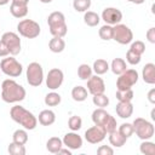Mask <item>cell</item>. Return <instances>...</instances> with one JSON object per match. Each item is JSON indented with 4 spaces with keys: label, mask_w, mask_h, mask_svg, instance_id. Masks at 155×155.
Here are the masks:
<instances>
[{
    "label": "cell",
    "mask_w": 155,
    "mask_h": 155,
    "mask_svg": "<svg viewBox=\"0 0 155 155\" xmlns=\"http://www.w3.org/2000/svg\"><path fill=\"white\" fill-rule=\"evenodd\" d=\"M10 116L15 122L19 124L27 131H31L38 126V117L22 105H13L10 110Z\"/></svg>",
    "instance_id": "cell-2"
},
{
    "label": "cell",
    "mask_w": 155,
    "mask_h": 155,
    "mask_svg": "<svg viewBox=\"0 0 155 155\" xmlns=\"http://www.w3.org/2000/svg\"><path fill=\"white\" fill-rule=\"evenodd\" d=\"M124 137H126L127 139L134 133V130H133V125L130 124V122H124L119 126V130H117Z\"/></svg>",
    "instance_id": "cell-38"
},
{
    "label": "cell",
    "mask_w": 155,
    "mask_h": 155,
    "mask_svg": "<svg viewBox=\"0 0 155 155\" xmlns=\"http://www.w3.org/2000/svg\"><path fill=\"white\" fill-rule=\"evenodd\" d=\"M138 71L136 69H126L122 74L119 75L116 80V87L117 90H128L132 88L138 81Z\"/></svg>",
    "instance_id": "cell-9"
},
{
    "label": "cell",
    "mask_w": 155,
    "mask_h": 155,
    "mask_svg": "<svg viewBox=\"0 0 155 155\" xmlns=\"http://www.w3.org/2000/svg\"><path fill=\"white\" fill-rule=\"evenodd\" d=\"M7 151L11 155H25V153H27L24 144H18V143H15V142L8 144Z\"/></svg>",
    "instance_id": "cell-33"
},
{
    "label": "cell",
    "mask_w": 155,
    "mask_h": 155,
    "mask_svg": "<svg viewBox=\"0 0 155 155\" xmlns=\"http://www.w3.org/2000/svg\"><path fill=\"white\" fill-rule=\"evenodd\" d=\"M40 2H42V4H50L52 0H39Z\"/></svg>",
    "instance_id": "cell-49"
},
{
    "label": "cell",
    "mask_w": 155,
    "mask_h": 155,
    "mask_svg": "<svg viewBox=\"0 0 155 155\" xmlns=\"http://www.w3.org/2000/svg\"><path fill=\"white\" fill-rule=\"evenodd\" d=\"M25 78H27V82L30 86H33V87L40 86L44 81V69H42L41 64L38 62L29 63L27 67Z\"/></svg>",
    "instance_id": "cell-8"
},
{
    "label": "cell",
    "mask_w": 155,
    "mask_h": 155,
    "mask_svg": "<svg viewBox=\"0 0 155 155\" xmlns=\"http://www.w3.org/2000/svg\"><path fill=\"white\" fill-rule=\"evenodd\" d=\"M130 50H131V51H133L134 53H137V54L142 56V54L145 52V45H144V42H143V41H140V40H136V41H133V42L131 44Z\"/></svg>",
    "instance_id": "cell-39"
},
{
    "label": "cell",
    "mask_w": 155,
    "mask_h": 155,
    "mask_svg": "<svg viewBox=\"0 0 155 155\" xmlns=\"http://www.w3.org/2000/svg\"><path fill=\"white\" fill-rule=\"evenodd\" d=\"M57 154H65V155H71V150H70L69 148H67V149H65V148H63V147H62Z\"/></svg>",
    "instance_id": "cell-45"
},
{
    "label": "cell",
    "mask_w": 155,
    "mask_h": 155,
    "mask_svg": "<svg viewBox=\"0 0 155 155\" xmlns=\"http://www.w3.org/2000/svg\"><path fill=\"white\" fill-rule=\"evenodd\" d=\"M92 102L96 107L98 108H105L109 105V98L104 94V93H99V94H94L92 97Z\"/></svg>",
    "instance_id": "cell-36"
},
{
    "label": "cell",
    "mask_w": 155,
    "mask_h": 155,
    "mask_svg": "<svg viewBox=\"0 0 155 155\" xmlns=\"http://www.w3.org/2000/svg\"><path fill=\"white\" fill-rule=\"evenodd\" d=\"M116 114L121 119H128L133 113V104L131 102H119L116 104Z\"/></svg>",
    "instance_id": "cell-17"
},
{
    "label": "cell",
    "mask_w": 155,
    "mask_h": 155,
    "mask_svg": "<svg viewBox=\"0 0 155 155\" xmlns=\"http://www.w3.org/2000/svg\"><path fill=\"white\" fill-rule=\"evenodd\" d=\"M99 21H101V17L93 12V11H86L85 15H84V22L86 25L88 27H96L99 24Z\"/></svg>",
    "instance_id": "cell-27"
},
{
    "label": "cell",
    "mask_w": 155,
    "mask_h": 155,
    "mask_svg": "<svg viewBox=\"0 0 155 155\" xmlns=\"http://www.w3.org/2000/svg\"><path fill=\"white\" fill-rule=\"evenodd\" d=\"M48 48L53 53H61L65 48V41L63 40V38L53 36L48 42Z\"/></svg>",
    "instance_id": "cell-20"
},
{
    "label": "cell",
    "mask_w": 155,
    "mask_h": 155,
    "mask_svg": "<svg viewBox=\"0 0 155 155\" xmlns=\"http://www.w3.org/2000/svg\"><path fill=\"white\" fill-rule=\"evenodd\" d=\"M10 2V0H0V6H5Z\"/></svg>",
    "instance_id": "cell-48"
},
{
    "label": "cell",
    "mask_w": 155,
    "mask_h": 155,
    "mask_svg": "<svg viewBox=\"0 0 155 155\" xmlns=\"http://www.w3.org/2000/svg\"><path fill=\"white\" fill-rule=\"evenodd\" d=\"M91 0H73V7L76 12H86L91 7Z\"/></svg>",
    "instance_id": "cell-35"
},
{
    "label": "cell",
    "mask_w": 155,
    "mask_h": 155,
    "mask_svg": "<svg viewBox=\"0 0 155 155\" xmlns=\"http://www.w3.org/2000/svg\"><path fill=\"white\" fill-rule=\"evenodd\" d=\"M97 154L98 155H113L114 154V149L109 145H101L97 149Z\"/></svg>",
    "instance_id": "cell-41"
},
{
    "label": "cell",
    "mask_w": 155,
    "mask_h": 155,
    "mask_svg": "<svg viewBox=\"0 0 155 155\" xmlns=\"http://www.w3.org/2000/svg\"><path fill=\"white\" fill-rule=\"evenodd\" d=\"M1 40L6 44L8 51H10V56H17L21 52V39L19 36L13 33V31H6L2 34Z\"/></svg>",
    "instance_id": "cell-11"
},
{
    "label": "cell",
    "mask_w": 155,
    "mask_h": 155,
    "mask_svg": "<svg viewBox=\"0 0 155 155\" xmlns=\"http://www.w3.org/2000/svg\"><path fill=\"white\" fill-rule=\"evenodd\" d=\"M68 127L71 130V131H79L81 127H82V119L78 115H73L69 117L68 120Z\"/></svg>",
    "instance_id": "cell-37"
},
{
    "label": "cell",
    "mask_w": 155,
    "mask_h": 155,
    "mask_svg": "<svg viewBox=\"0 0 155 155\" xmlns=\"http://www.w3.org/2000/svg\"><path fill=\"white\" fill-rule=\"evenodd\" d=\"M47 24L50 28V33L53 36L64 38L68 33V27H67L65 17H64L63 12L54 11V12L50 13L47 17Z\"/></svg>",
    "instance_id": "cell-4"
},
{
    "label": "cell",
    "mask_w": 155,
    "mask_h": 155,
    "mask_svg": "<svg viewBox=\"0 0 155 155\" xmlns=\"http://www.w3.org/2000/svg\"><path fill=\"white\" fill-rule=\"evenodd\" d=\"M25 88L12 79H6L1 84V98L6 103H18L25 98Z\"/></svg>",
    "instance_id": "cell-1"
},
{
    "label": "cell",
    "mask_w": 155,
    "mask_h": 155,
    "mask_svg": "<svg viewBox=\"0 0 155 155\" xmlns=\"http://www.w3.org/2000/svg\"><path fill=\"white\" fill-rule=\"evenodd\" d=\"M62 142H63V145L69 148L70 150H78L82 147V138L75 131H71L64 134Z\"/></svg>",
    "instance_id": "cell-16"
},
{
    "label": "cell",
    "mask_w": 155,
    "mask_h": 155,
    "mask_svg": "<svg viewBox=\"0 0 155 155\" xmlns=\"http://www.w3.org/2000/svg\"><path fill=\"white\" fill-rule=\"evenodd\" d=\"M62 147H63V142L59 137H51L46 142V149L52 154H57Z\"/></svg>",
    "instance_id": "cell-26"
},
{
    "label": "cell",
    "mask_w": 155,
    "mask_h": 155,
    "mask_svg": "<svg viewBox=\"0 0 155 155\" xmlns=\"http://www.w3.org/2000/svg\"><path fill=\"white\" fill-rule=\"evenodd\" d=\"M109 134V142H110V144L113 145V147H115V148H121L122 145H125V143H126V140H127V138L126 137H124L119 131H113V132H110V133H108Z\"/></svg>",
    "instance_id": "cell-22"
},
{
    "label": "cell",
    "mask_w": 155,
    "mask_h": 155,
    "mask_svg": "<svg viewBox=\"0 0 155 155\" xmlns=\"http://www.w3.org/2000/svg\"><path fill=\"white\" fill-rule=\"evenodd\" d=\"M12 142L18 143V144H24L28 142V132L25 128H19L16 130L12 134Z\"/></svg>",
    "instance_id": "cell-28"
},
{
    "label": "cell",
    "mask_w": 155,
    "mask_h": 155,
    "mask_svg": "<svg viewBox=\"0 0 155 155\" xmlns=\"http://www.w3.org/2000/svg\"><path fill=\"white\" fill-rule=\"evenodd\" d=\"M113 40H115L116 42H119L121 45H127V44L132 42L133 33L126 24L117 23V24L113 25Z\"/></svg>",
    "instance_id": "cell-10"
},
{
    "label": "cell",
    "mask_w": 155,
    "mask_h": 155,
    "mask_svg": "<svg viewBox=\"0 0 155 155\" xmlns=\"http://www.w3.org/2000/svg\"><path fill=\"white\" fill-rule=\"evenodd\" d=\"M92 70L96 73V75H103V74H105L109 70V63L105 59L98 58V59H96L93 62Z\"/></svg>",
    "instance_id": "cell-24"
},
{
    "label": "cell",
    "mask_w": 155,
    "mask_h": 155,
    "mask_svg": "<svg viewBox=\"0 0 155 155\" xmlns=\"http://www.w3.org/2000/svg\"><path fill=\"white\" fill-rule=\"evenodd\" d=\"M92 121L94 125L102 127L105 133H110L116 130V120L114 116H111L104 108H97L92 113Z\"/></svg>",
    "instance_id": "cell-3"
},
{
    "label": "cell",
    "mask_w": 155,
    "mask_h": 155,
    "mask_svg": "<svg viewBox=\"0 0 155 155\" xmlns=\"http://www.w3.org/2000/svg\"><path fill=\"white\" fill-rule=\"evenodd\" d=\"M0 70L10 78H17L22 74L23 67L13 56H7L4 57L2 61L0 62Z\"/></svg>",
    "instance_id": "cell-7"
},
{
    "label": "cell",
    "mask_w": 155,
    "mask_h": 155,
    "mask_svg": "<svg viewBox=\"0 0 155 155\" xmlns=\"http://www.w3.org/2000/svg\"><path fill=\"white\" fill-rule=\"evenodd\" d=\"M109 69H111V71L115 75H120V74H122L127 69L126 61L122 59V58H114L111 61V64L109 65Z\"/></svg>",
    "instance_id": "cell-21"
},
{
    "label": "cell",
    "mask_w": 155,
    "mask_h": 155,
    "mask_svg": "<svg viewBox=\"0 0 155 155\" xmlns=\"http://www.w3.org/2000/svg\"><path fill=\"white\" fill-rule=\"evenodd\" d=\"M142 78L145 84H149V85L155 84V64L154 63H147L143 67Z\"/></svg>",
    "instance_id": "cell-18"
},
{
    "label": "cell",
    "mask_w": 155,
    "mask_h": 155,
    "mask_svg": "<svg viewBox=\"0 0 155 155\" xmlns=\"http://www.w3.org/2000/svg\"><path fill=\"white\" fill-rule=\"evenodd\" d=\"M87 81V91L88 93H91L92 96L94 94H99V93H104L105 92V84L104 80L99 76V75H92L90 79L86 80Z\"/></svg>",
    "instance_id": "cell-15"
},
{
    "label": "cell",
    "mask_w": 155,
    "mask_h": 155,
    "mask_svg": "<svg viewBox=\"0 0 155 155\" xmlns=\"http://www.w3.org/2000/svg\"><path fill=\"white\" fill-rule=\"evenodd\" d=\"M63 80H64L63 71L61 69H58V68H52L47 73V76H46V86L50 90L54 91L58 87H61V85L63 84Z\"/></svg>",
    "instance_id": "cell-12"
},
{
    "label": "cell",
    "mask_w": 155,
    "mask_h": 155,
    "mask_svg": "<svg viewBox=\"0 0 155 155\" xmlns=\"http://www.w3.org/2000/svg\"><path fill=\"white\" fill-rule=\"evenodd\" d=\"M133 91L132 88L128 90H117L116 91V99L119 102H131L133 99Z\"/></svg>",
    "instance_id": "cell-32"
},
{
    "label": "cell",
    "mask_w": 155,
    "mask_h": 155,
    "mask_svg": "<svg viewBox=\"0 0 155 155\" xmlns=\"http://www.w3.org/2000/svg\"><path fill=\"white\" fill-rule=\"evenodd\" d=\"M17 30H18L19 35H22L23 38L35 39L40 35L41 28H40L39 23L33 19H22L17 24Z\"/></svg>",
    "instance_id": "cell-6"
},
{
    "label": "cell",
    "mask_w": 155,
    "mask_h": 155,
    "mask_svg": "<svg viewBox=\"0 0 155 155\" xmlns=\"http://www.w3.org/2000/svg\"><path fill=\"white\" fill-rule=\"evenodd\" d=\"M10 54V51L6 46V44L0 39V57H7Z\"/></svg>",
    "instance_id": "cell-43"
},
{
    "label": "cell",
    "mask_w": 155,
    "mask_h": 155,
    "mask_svg": "<svg viewBox=\"0 0 155 155\" xmlns=\"http://www.w3.org/2000/svg\"><path fill=\"white\" fill-rule=\"evenodd\" d=\"M145 36H147V39H148L149 42L155 44V28L154 27L149 28L148 31H147V34H145Z\"/></svg>",
    "instance_id": "cell-42"
},
{
    "label": "cell",
    "mask_w": 155,
    "mask_h": 155,
    "mask_svg": "<svg viewBox=\"0 0 155 155\" xmlns=\"http://www.w3.org/2000/svg\"><path fill=\"white\" fill-rule=\"evenodd\" d=\"M98 35L102 40H111L113 39V25H109V24H104L99 28L98 30Z\"/></svg>",
    "instance_id": "cell-34"
},
{
    "label": "cell",
    "mask_w": 155,
    "mask_h": 155,
    "mask_svg": "<svg viewBox=\"0 0 155 155\" xmlns=\"http://www.w3.org/2000/svg\"><path fill=\"white\" fill-rule=\"evenodd\" d=\"M10 12L15 18H23L28 15V5H18L11 2Z\"/></svg>",
    "instance_id": "cell-23"
},
{
    "label": "cell",
    "mask_w": 155,
    "mask_h": 155,
    "mask_svg": "<svg viewBox=\"0 0 155 155\" xmlns=\"http://www.w3.org/2000/svg\"><path fill=\"white\" fill-rule=\"evenodd\" d=\"M133 125V130H134V133L137 134V137L142 140H147V139H150L154 133H155V128H154V125L148 121L147 119H143V117H136L134 121L132 122Z\"/></svg>",
    "instance_id": "cell-5"
},
{
    "label": "cell",
    "mask_w": 155,
    "mask_h": 155,
    "mask_svg": "<svg viewBox=\"0 0 155 155\" xmlns=\"http://www.w3.org/2000/svg\"><path fill=\"white\" fill-rule=\"evenodd\" d=\"M38 121H39V124L42 125V126H51V125L54 124V121H56V114H54L52 110H50V109L41 110L40 114H39Z\"/></svg>",
    "instance_id": "cell-19"
},
{
    "label": "cell",
    "mask_w": 155,
    "mask_h": 155,
    "mask_svg": "<svg viewBox=\"0 0 155 155\" xmlns=\"http://www.w3.org/2000/svg\"><path fill=\"white\" fill-rule=\"evenodd\" d=\"M105 136H107L105 131L97 125H94V126H92L85 131V139L91 144L101 143L102 140H104Z\"/></svg>",
    "instance_id": "cell-13"
},
{
    "label": "cell",
    "mask_w": 155,
    "mask_h": 155,
    "mask_svg": "<svg viewBox=\"0 0 155 155\" xmlns=\"http://www.w3.org/2000/svg\"><path fill=\"white\" fill-rule=\"evenodd\" d=\"M11 2L18 4V5H28L29 4V0H11Z\"/></svg>",
    "instance_id": "cell-46"
},
{
    "label": "cell",
    "mask_w": 155,
    "mask_h": 155,
    "mask_svg": "<svg viewBox=\"0 0 155 155\" xmlns=\"http://www.w3.org/2000/svg\"><path fill=\"white\" fill-rule=\"evenodd\" d=\"M139 151L144 155H155V143L150 142L149 139L143 140L139 145Z\"/></svg>",
    "instance_id": "cell-31"
},
{
    "label": "cell",
    "mask_w": 155,
    "mask_h": 155,
    "mask_svg": "<svg viewBox=\"0 0 155 155\" xmlns=\"http://www.w3.org/2000/svg\"><path fill=\"white\" fill-rule=\"evenodd\" d=\"M140 59H142V56L134 53L133 51H131L128 48V51L126 53V61H127V63H130L131 65H137V64L140 63Z\"/></svg>",
    "instance_id": "cell-40"
},
{
    "label": "cell",
    "mask_w": 155,
    "mask_h": 155,
    "mask_svg": "<svg viewBox=\"0 0 155 155\" xmlns=\"http://www.w3.org/2000/svg\"><path fill=\"white\" fill-rule=\"evenodd\" d=\"M148 101L151 103V104H154L155 103V88H151L149 92H148Z\"/></svg>",
    "instance_id": "cell-44"
},
{
    "label": "cell",
    "mask_w": 155,
    "mask_h": 155,
    "mask_svg": "<svg viewBox=\"0 0 155 155\" xmlns=\"http://www.w3.org/2000/svg\"><path fill=\"white\" fill-rule=\"evenodd\" d=\"M92 67H90L88 64L86 63H82L79 65L78 68V76L81 79V80H87L92 76Z\"/></svg>",
    "instance_id": "cell-30"
},
{
    "label": "cell",
    "mask_w": 155,
    "mask_h": 155,
    "mask_svg": "<svg viewBox=\"0 0 155 155\" xmlns=\"http://www.w3.org/2000/svg\"><path fill=\"white\" fill-rule=\"evenodd\" d=\"M61 101H62L61 94L54 92V91H52V92H50V93H47L45 96V101L44 102H45V104L47 107H56V105H58L61 103Z\"/></svg>",
    "instance_id": "cell-29"
},
{
    "label": "cell",
    "mask_w": 155,
    "mask_h": 155,
    "mask_svg": "<svg viewBox=\"0 0 155 155\" xmlns=\"http://www.w3.org/2000/svg\"><path fill=\"white\" fill-rule=\"evenodd\" d=\"M87 94H88V91L84 86H75L71 90V97H73V99L75 102H84V101H86Z\"/></svg>",
    "instance_id": "cell-25"
},
{
    "label": "cell",
    "mask_w": 155,
    "mask_h": 155,
    "mask_svg": "<svg viewBox=\"0 0 155 155\" xmlns=\"http://www.w3.org/2000/svg\"><path fill=\"white\" fill-rule=\"evenodd\" d=\"M127 1H130V2H132V4H136V5H140V4H143L145 0H127Z\"/></svg>",
    "instance_id": "cell-47"
},
{
    "label": "cell",
    "mask_w": 155,
    "mask_h": 155,
    "mask_svg": "<svg viewBox=\"0 0 155 155\" xmlns=\"http://www.w3.org/2000/svg\"><path fill=\"white\" fill-rule=\"evenodd\" d=\"M102 19L105 22V24L115 25L121 22L122 12L116 7H107L102 12Z\"/></svg>",
    "instance_id": "cell-14"
}]
</instances>
